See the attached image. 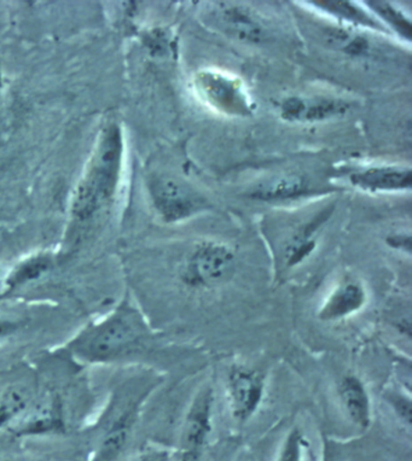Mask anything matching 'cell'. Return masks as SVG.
I'll use <instances>...</instances> for the list:
<instances>
[{"label":"cell","mask_w":412,"mask_h":461,"mask_svg":"<svg viewBox=\"0 0 412 461\" xmlns=\"http://www.w3.org/2000/svg\"><path fill=\"white\" fill-rule=\"evenodd\" d=\"M234 254L229 247L205 242L193 251L183 272V282L191 289L219 285L233 275Z\"/></svg>","instance_id":"obj_3"},{"label":"cell","mask_w":412,"mask_h":461,"mask_svg":"<svg viewBox=\"0 0 412 461\" xmlns=\"http://www.w3.org/2000/svg\"><path fill=\"white\" fill-rule=\"evenodd\" d=\"M307 183L303 176L291 175L280 176L255 191L252 196L264 201L290 200L307 193Z\"/></svg>","instance_id":"obj_14"},{"label":"cell","mask_w":412,"mask_h":461,"mask_svg":"<svg viewBox=\"0 0 412 461\" xmlns=\"http://www.w3.org/2000/svg\"><path fill=\"white\" fill-rule=\"evenodd\" d=\"M368 303L367 290L358 280H344L319 307L317 317L325 322L343 321L360 313Z\"/></svg>","instance_id":"obj_8"},{"label":"cell","mask_w":412,"mask_h":461,"mask_svg":"<svg viewBox=\"0 0 412 461\" xmlns=\"http://www.w3.org/2000/svg\"><path fill=\"white\" fill-rule=\"evenodd\" d=\"M2 88H3V77H2V69H0V95H2Z\"/></svg>","instance_id":"obj_27"},{"label":"cell","mask_w":412,"mask_h":461,"mask_svg":"<svg viewBox=\"0 0 412 461\" xmlns=\"http://www.w3.org/2000/svg\"><path fill=\"white\" fill-rule=\"evenodd\" d=\"M226 393L231 414L240 423H246L262 405L266 375L257 368L236 365L227 375Z\"/></svg>","instance_id":"obj_4"},{"label":"cell","mask_w":412,"mask_h":461,"mask_svg":"<svg viewBox=\"0 0 412 461\" xmlns=\"http://www.w3.org/2000/svg\"><path fill=\"white\" fill-rule=\"evenodd\" d=\"M201 97L213 108L230 115H248L251 103L239 80L220 73L202 72L197 77Z\"/></svg>","instance_id":"obj_5"},{"label":"cell","mask_w":412,"mask_h":461,"mask_svg":"<svg viewBox=\"0 0 412 461\" xmlns=\"http://www.w3.org/2000/svg\"><path fill=\"white\" fill-rule=\"evenodd\" d=\"M372 6V10L378 13L382 19H385L387 23L396 28L398 32L404 37H407L408 41L411 39V23L410 21L403 15V14L398 12V10L392 8L387 3L382 2H371L369 3Z\"/></svg>","instance_id":"obj_17"},{"label":"cell","mask_w":412,"mask_h":461,"mask_svg":"<svg viewBox=\"0 0 412 461\" xmlns=\"http://www.w3.org/2000/svg\"><path fill=\"white\" fill-rule=\"evenodd\" d=\"M339 400L343 413L354 427L368 429L372 420V407L371 395L367 386L357 375H348L341 379Z\"/></svg>","instance_id":"obj_9"},{"label":"cell","mask_w":412,"mask_h":461,"mask_svg":"<svg viewBox=\"0 0 412 461\" xmlns=\"http://www.w3.org/2000/svg\"><path fill=\"white\" fill-rule=\"evenodd\" d=\"M353 185L365 191H401L411 187V169L397 167H376L351 176Z\"/></svg>","instance_id":"obj_11"},{"label":"cell","mask_w":412,"mask_h":461,"mask_svg":"<svg viewBox=\"0 0 412 461\" xmlns=\"http://www.w3.org/2000/svg\"><path fill=\"white\" fill-rule=\"evenodd\" d=\"M202 447L182 445L179 460L177 461H202L204 456Z\"/></svg>","instance_id":"obj_24"},{"label":"cell","mask_w":412,"mask_h":461,"mask_svg":"<svg viewBox=\"0 0 412 461\" xmlns=\"http://www.w3.org/2000/svg\"><path fill=\"white\" fill-rule=\"evenodd\" d=\"M304 436L299 429H294L284 439L277 461H303Z\"/></svg>","instance_id":"obj_18"},{"label":"cell","mask_w":412,"mask_h":461,"mask_svg":"<svg viewBox=\"0 0 412 461\" xmlns=\"http://www.w3.org/2000/svg\"><path fill=\"white\" fill-rule=\"evenodd\" d=\"M225 20L229 23V26L233 28L241 38L247 41H259L261 38V31L258 24L253 23L250 17L239 9H230L225 13Z\"/></svg>","instance_id":"obj_16"},{"label":"cell","mask_w":412,"mask_h":461,"mask_svg":"<svg viewBox=\"0 0 412 461\" xmlns=\"http://www.w3.org/2000/svg\"><path fill=\"white\" fill-rule=\"evenodd\" d=\"M213 403L215 395L211 386L200 390L188 412L183 445L205 448L212 431Z\"/></svg>","instance_id":"obj_10"},{"label":"cell","mask_w":412,"mask_h":461,"mask_svg":"<svg viewBox=\"0 0 412 461\" xmlns=\"http://www.w3.org/2000/svg\"><path fill=\"white\" fill-rule=\"evenodd\" d=\"M24 406H26V402H24L23 397L17 393H13L0 401V429L12 424L23 412Z\"/></svg>","instance_id":"obj_19"},{"label":"cell","mask_w":412,"mask_h":461,"mask_svg":"<svg viewBox=\"0 0 412 461\" xmlns=\"http://www.w3.org/2000/svg\"><path fill=\"white\" fill-rule=\"evenodd\" d=\"M144 315L129 299L90 322L69 343V350L85 364L115 363L133 356L151 339Z\"/></svg>","instance_id":"obj_1"},{"label":"cell","mask_w":412,"mask_h":461,"mask_svg":"<svg viewBox=\"0 0 412 461\" xmlns=\"http://www.w3.org/2000/svg\"><path fill=\"white\" fill-rule=\"evenodd\" d=\"M133 461H166V457L162 453H148Z\"/></svg>","instance_id":"obj_26"},{"label":"cell","mask_w":412,"mask_h":461,"mask_svg":"<svg viewBox=\"0 0 412 461\" xmlns=\"http://www.w3.org/2000/svg\"><path fill=\"white\" fill-rule=\"evenodd\" d=\"M21 322L16 319L0 317V346L8 342L20 331Z\"/></svg>","instance_id":"obj_23"},{"label":"cell","mask_w":412,"mask_h":461,"mask_svg":"<svg viewBox=\"0 0 412 461\" xmlns=\"http://www.w3.org/2000/svg\"><path fill=\"white\" fill-rule=\"evenodd\" d=\"M156 211L166 222H179L197 214L205 202L189 187L172 179L156 180L151 186Z\"/></svg>","instance_id":"obj_6"},{"label":"cell","mask_w":412,"mask_h":461,"mask_svg":"<svg viewBox=\"0 0 412 461\" xmlns=\"http://www.w3.org/2000/svg\"><path fill=\"white\" fill-rule=\"evenodd\" d=\"M325 218H318L303 227L293 239L286 249V261L288 267H296L305 261L316 249L315 236L317 230L321 229Z\"/></svg>","instance_id":"obj_13"},{"label":"cell","mask_w":412,"mask_h":461,"mask_svg":"<svg viewBox=\"0 0 412 461\" xmlns=\"http://www.w3.org/2000/svg\"><path fill=\"white\" fill-rule=\"evenodd\" d=\"M325 461H333V460L329 459V457H325Z\"/></svg>","instance_id":"obj_28"},{"label":"cell","mask_w":412,"mask_h":461,"mask_svg":"<svg viewBox=\"0 0 412 461\" xmlns=\"http://www.w3.org/2000/svg\"><path fill=\"white\" fill-rule=\"evenodd\" d=\"M124 148L122 127L114 122L103 127L74 191L70 212L77 222L91 221L112 203L122 176Z\"/></svg>","instance_id":"obj_2"},{"label":"cell","mask_w":412,"mask_h":461,"mask_svg":"<svg viewBox=\"0 0 412 461\" xmlns=\"http://www.w3.org/2000/svg\"><path fill=\"white\" fill-rule=\"evenodd\" d=\"M307 101L301 98H289L282 104V116L289 122H301Z\"/></svg>","instance_id":"obj_21"},{"label":"cell","mask_w":412,"mask_h":461,"mask_svg":"<svg viewBox=\"0 0 412 461\" xmlns=\"http://www.w3.org/2000/svg\"><path fill=\"white\" fill-rule=\"evenodd\" d=\"M347 103L334 101V99H316L307 102L301 122H322L335 116L343 115L347 112Z\"/></svg>","instance_id":"obj_15"},{"label":"cell","mask_w":412,"mask_h":461,"mask_svg":"<svg viewBox=\"0 0 412 461\" xmlns=\"http://www.w3.org/2000/svg\"><path fill=\"white\" fill-rule=\"evenodd\" d=\"M138 407L129 403L120 407L106 421L101 438L92 456L91 461H117L130 441L137 420Z\"/></svg>","instance_id":"obj_7"},{"label":"cell","mask_w":412,"mask_h":461,"mask_svg":"<svg viewBox=\"0 0 412 461\" xmlns=\"http://www.w3.org/2000/svg\"><path fill=\"white\" fill-rule=\"evenodd\" d=\"M387 243L389 244V247L394 248V249H405L407 253H410L411 249V237L404 236V235H397L390 236L387 239Z\"/></svg>","instance_id":"obj_25"},{"label":"cell","mask_w":412,"mask_h":461,"mask_svg":"<svg viewBox=\"0 0 412 461\" xmlns=\"http://www.w3.org/2000/svg\"><path fill=\"white\" fill-rule=\"evenodd\" d=\"M53 261L55 258L49 253H39L24 258L6 276L3 296L10 295L21 287L42 278L52 268Z\"/></svg>","instance_id":"obj_12"},{"label":"cell","mask_w":412,"mask_h":461,"mask_svg":"<svg viewBox=\"0 0 412 461\" xmlns=\"http://www.w3.org/2000/svg\"><path fill=\"white\" fill-rule=\"evenodd\" d=\"M390 406L399 418L401 423L407 425V428L411 427V401L405 399V397L396 396L389 400Z\"/></svg>","instance_id":"obj_22"},{"label":"cell","mask_w":412,"mask_h":461,"mask_svg":"<svg viewBox=\"0 0 412 461\" xmlns=\"http://www.w3.org/2000/svg\"><path fill=\"white\" fill-rule=\"evenodd\" d=\"M316 5L321 6V8L328 10V12L336 14L344 19L352 21H362L363 23H369L368 17H365L360 10L353 8L347 2H315Z\"/></svg>","instance_id":"obj_20"}]
</instances>
